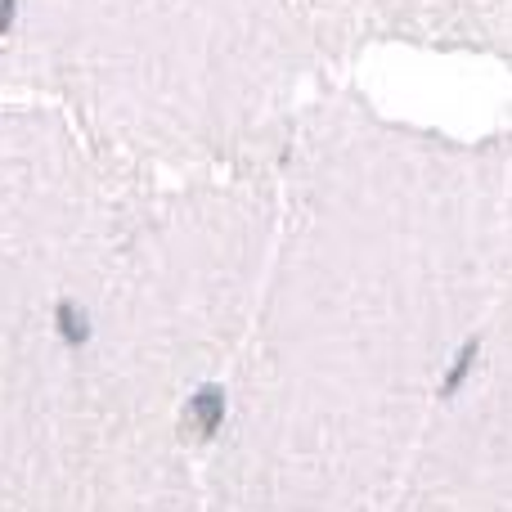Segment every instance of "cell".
I'll use <instances>...</instances> for the list:
<instances>
[{
    "mask_svg": "<svg viewBox=\"0 0 512 512\" xmlns=\"http://www.w3.org/2000/svg\"><path fill=\"white\" fill-rule=\"evenodd\" d=\"M274 198L207 436V512H396L512 279V144L414 131L333 90L297 126Z\"/></svg>",
    "mask_w": 512,
    "mask_h": 512,
    "instance_id": "obj_1",
    "label": "cell"
},
{
    "mask_svg": "<svg viewBox=\"0 0 512 512\" xmlns=\"http://www.w3.org/2000/svg\"><path fill=\"white\" fill-rule=\"evenodd\" d=\"M207 436L0 225V512H207Z\"/></svg>",
    "mask_w": 512,
    "mask_h": 512,
    "instance_id": "obj_2",
    "label": "cell"
},
{
    "mask_svg": "<svg viewBox=\"0 0 512 512\" xmlns=\"http://www.w3.org/2000/svg\"><path fill=\"white\" fill-rule=\"evenodd\" d=\"M396 512H512V279L427 427Z\"/></svg>",
    "mask_w": 512,
    "mask_h": 512,
    "instance_id": "obj_3",
    "label": "cell"
}]
</instances>
